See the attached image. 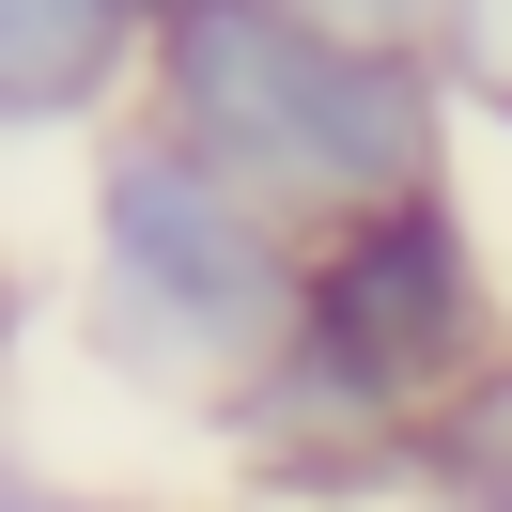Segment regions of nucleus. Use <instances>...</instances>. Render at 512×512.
<instances>
[{"instance_id":"f257e3e1","label":"nucleus","mask_w":512,"mask_h":512,"mask_svg":"<svg viewBox=\"0 0 512 512\" xmlns=\"http://www.w3.org/2000/svg\"><path fill=\"white\" fill-rule=\"evenodd\" d=\"M156 78H171V140L233 171L264 218L280 202L373 218V202H419V171H435L419 63H357V47L295 32L280 0H187L156 32Z\"/></svg>"},{"instance_id":"f03ea898","label":"nucleus","mask_w":512,"mask_h":512,"mask_svg":"<svg viewBox=\"0 0 512 512\" xmlns=\"http://www.w3.org/2000/svg\"><path fill=\"white\" fill-rule=\"evenodd\" d=\"M94 233H109V326L140 357H202V373H249L264 357L280 373L311 264L280 249V218L233 171H202L187 140H125L109 187H94Z\"/></svg>"},{"instance_id":"7ed1b4c3","label":"nucleus","mask_w":512,"mask_h":512,"mask_svg":"<svg viewBox=\"0 0 512 512\" xmlns=\"http://www.w3.org/2000/svg\"><path fill=\"white\" fill-rule=\"evenodd\" d=\"M466 342H481V264H466V218L419 187L311 249L280 373L295 404H342V419H435L466 388Z\"/></svg>"},{"instance_id":"20e7f679","label":"nucleus","mask_w":512,"mask_h":512,"mask_svg":"<svg viewBox=\"0 0 512 512\" xmlns=\"http://www.w3.org/2000/svg\"><path fill=\"white\" fill-rule=\"evenodd\" d=\"M140 47V0H0V125L94 109Z\"/></svg>"},{"instance_id":"39448f33","label":"nucleus","mask_w":512,"mask_h":512,"mask_svg":"<svg viewBox=\"0 0 512 512\" xmlns=\"http://www.w3.org/2000/svg\"><path fill=\"white\" fill-rule=\"evenodd\" d=\"M419 466H435L466 512H512V357H481V373L419 419Z\"/></svg>"},{"instance_id":"423d86ee","label":"nucleus","mask_w":512,"mask_h":512,"mask_svg":"<svg viewBox=\"0 0 512 512\" xmlns=\"http://www.w3.org/2000/svg\"><path fill=\"white\" fill-rule=\"evenodd\" d=\"M295 32H326V47H357V63H419V32H435L450 0H280Z\"/></svg>"},{"instance_id":"0eeeda50","label":"nucleus","mask_w":512,"mask_h":512,"mask_svg":"<svg viewBox=\"0 0 512 512\" xmlns=\"http://www.w3.org/2000/svg\"><path fill=\"white\" fill-rule=\"evenodd\" d=\"M0 512H63V497H32V481H0Z\"/></svg>"},{"instance_id":"6e6552de","label":"nucleus","mask_w":512,"mask_h":512,"mask_svg":"<svg viewBox=\"0 0 512 512\" xmlns=\"http://www.w3.org/2000/svg\"><path fill=\"white\" fill-rule=\"evenodd\" d=\"M140 16H187V0H140Z\"/></svg>"}]
</instances>
